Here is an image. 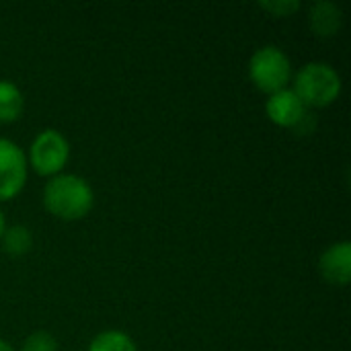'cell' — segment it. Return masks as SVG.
Returning <instances> with one entry per match:
<instances>
[{
	"label": "cell",
	"instance_id": "obj_7",
	"mask_svg": "<svg viewBox=\"0 0 351 351\" xmlns=\"http://www.w3.org/2000/svg\"><path fill=\"white\" fill-rule=\"evenodd\" d=\"M319 271L331 286H350L351 282V243L339 241L327 247L319 259Z\"/></svg>",
	"mask_w": 351,
	"mask_h": 351
},
{
	"label": "cell",
	"instance_id": "obj_11",
	"mask_svg": "<svg viewBox=\"0 0 351 351\" xmlns=\"http://www.w3.org/2000/svg\"><path fill=\"white\" fill-rule=\"evenodd\" d=\"M86 351H138V346L128 333L119 329H107L93 337Z\"/></svg>",
	"mask_w": 351,
	"mask_h": 351
},
{
	"label": "cell",
	"instance_id": "obj_10",
	"mask_svg": "<svg viewBox=\"0 0 351 351\" xmlns=\"http://www.w3.org/2000/svg\"><path fill=\"white\" fill-rule=\"evenodd\" d=\"M0 247L10 257H23L33 247V234L27 226H21V224L6 226V230L0 239Z\"/></svg>",
	"mask_w": 351,
	"mask_h": 351
},
{
	"label": "cell",
	"instance_id": "obj_4",
	"mask_svg": "<svg viewBox=\"0 0 351 351\" xmlns=\"http://www.w3.org/2000/svg\"><path fill=\"white\" fill-rule=\"evenodd\" d=\"M68 160H70V142L62 132L53 128H45L33 138L27 156V165L33 169V173L51 179L66 169Z\"/></svg>",
	"mask_w": 351,
	"mask_h": 351
},
{
	"label": "cell",
	"instance_id": "obj_14",
	"mask_svg": "<svg viewBox=\"0 0 351 351\" xmlns=\"http://www.w3.org/2000/svg\"><path fill=\"white\" fill-rule=\"evenodd\" d=\"M4 230H6V218H4V214H2V210H0V239H2V234H4Z\"/></svg>",
	"mask_w": 351,
	"mask_h": 351
},
{
	"label": "cell",
	"instance_id": "obj_8",
	"mask_svg": "<svg viewBox=\"0 0 351 351\" xmlns=\"http://www.w3.org/2000/svg\"><path fill=\"white\" fill-rule=\"evenodd\" d=\"M308 23L317 37H333L339 33V29L343 25V12L335 2L319 0L311 6Z\"/></svg>",
	"mask_w": 351,
	"mask_h": 351
},
{
	"label": "cell",
	"instance_id": "obj_5",
	"mask_svg": "<svg viewBox=\"0 0 351 351\" xmlns=\"http://www.w3.org/2000/svg\"><path fill=\"white\" fill-rule=\"evenodd\" d=\"M27 171L23 148L8 138H0V202H10L25 189Z\"/></svg>",
	"mask_w": 351,
	"mask_h": 351
},
{
	"label": "cell",
	"instance_id": "obj_6",
	"mask_svg": "<svg viewBox=\"0 0 351 351\" xmlns=\"http://www.w3.org/2000/svg\"><path fill=\"white\" fill-rule=\"evenodd\" d=\"M265 113L271 123H276L278 128H288V130L300 128L311 115L308 107L292 88H284L280 93L269 95L265 103Z\"/></svg>",
	"mask_w": 351,
	"mask_h": 351
},
{
	"label": "cell",
	"instance_id": "obj_2",
	"mask_svg": "<svg viewBox=\"0 0 351 351\" xmlns=\"http://www.w3.org/2000/svg\"><path fill=\"white\" fill-rule=\"evenodd\" d=\"M339 72L325 62H308L294 74V93L306 107H329L341 95Z\"/></svg>",
	"mask_w": 351,
	"mask_h": 351
},
{
	"label": "cell",
	"instance_id": "obj_12",
	"mask_svg": "<svg viewBox=\"0 0 351 351\" xmlns=\"http://www.w3.org/2000/svg\"><path fill=\"white\" fill-rule=\"evenodd\" d=\"M21 351H58V339L47 331H33L25 337Z\"/></svg>",
	"mask_w": 351,
	"mask_h": 351
},
{
	"label": "cell",
	"instance_id": "obj_13",
	"mask_svg": "<svg viewBox=\"0 0 351 351\" xmlns=\"http://www.w3.org/2000/svg\"><path fill=\"white\" fill-rule=\"evenodd\" d=\"M259 8L265 10L267 14L274 16H292L294 12L300 10V2L298 0H269V2H259Z\"/></svg>",
	"mask_w": 351,
	"mask_h": 351
},
{
	"label": "cell",
	"instance_id": "obj_1",
	"mask_svg": "<svg viewBox=\"0 0 351 351\" xmlns=\"http://www.w3.org/2000/svg\"><path fill=\"white\" fill-rule=\"evenodd\" d=\"M95 206V191L90 183L74 173H60L43 187V208L66 222L82 220Z\"/></svg>",
	"mask_w": 351,
	"mask_h": 351
},
{
	"label": "cell",
	"instance_id": "obj_15",
	"mask_svg": "<svg viewBox=\"0 0 351 351\" xmlns=\"http://www.w3.org/2000/svg\"><path fill=\"white\" fill-rule=\"evenodd\" d=\"M0 351H14V348L8 343V341H4V339H0Z\"/></svg>",
	"mask_w": 351,
	"mask_h": 351
},
{
	"label": "cell",
	"instance_id": "obj_9",
	"mask_svg": "<svg viewBox=\"0 0 351 351\" xmlns=\"http://www.w3.org/2000/svg\"><path fill=\"white\" fill-rule=\"evenodd\" d=\"M25 111L23 90L12 80H0V123L16 121Z\"/></svg>",
	"mask_w": 351,
	"mask_h": 351
},
{
	"label": "cell",
	"instance_id": "obj_3",
	"mask_svg": "<svg viewBox=\"0 0 351 351\" xmlns=\"http://www.w3.org/2000/svg\"><path fill=\"white\" fill-rule=\"evenodd\" d=\"M249 78L267 97L280 93L292 80L290 58L278 45H263L249 60Z\"/></svg>",
	"mask_w": 351,
	"mask_h": 351
}]
</instances>
